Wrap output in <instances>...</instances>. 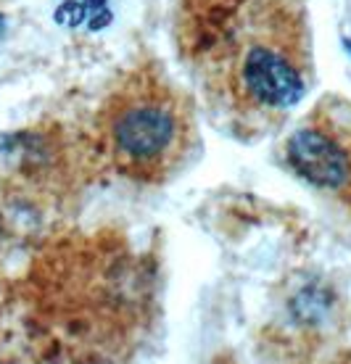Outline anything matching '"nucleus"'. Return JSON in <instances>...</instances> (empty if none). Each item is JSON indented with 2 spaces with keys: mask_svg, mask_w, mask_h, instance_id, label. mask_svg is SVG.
<instances>
[{
  "mask_svg": "<svg viewBox=\"0 0 351 364\" xmlns=\"http://www.w3.org/2000/svg\"><path fill=\"white\" fill-rule=\"evenodd\" d=\"M95 137L98 151L119 177L137 185H164L196 151V111L162 66L140 61L103 95Z\"/></svg>",
  "mask_w": 351,
  "mask_h": 364,
  "instance_id": "2",
  "label": "nucleus"
},
{
  "mask_svg": "<svg viewBox=\"0 0 351 364\" xmlns=\"http://www.w3.org/2000/svg\"><path fill=\"white\" fill-rule=\"evenodd\" d=\"M285 161L351 211V98L325 95L285 140Z\"/></svg>",
  "mask_w": 351,
  "mask_h": 364,
  "instance_id": "3",
  "label": "nucleus"
},
{
  "mask_svg": "<svg viewBox=\"0 0 351 364\" xmlns=\"http://www.w3.org/2000/svg\"><path fill=\"white\" fill-rule=\"evenodd\" d=\"M325 364H351V354H341L335 356V359H328Z\"/></svg>",
  "mask_w": 351,
  "mask_h": 364,
  "instance_id": "4",
  "label": "nucleus"
},
{
  "mask_svg": "<svg viewBox=\"0 0 351 364\" xmlns=\"http://www.w3.org/2000/svg\"><path fill=\"white\" fill-rule=\"evenodd\" d=\"M209 82L241 135L278 127L312 82V35L293 0H248L216 43Z\"/></svg>",
  "mask_w": 351,
  "mask_h": 364,
  "instance_id": "1",
  "label": "nucleus"
}]
</instances>
